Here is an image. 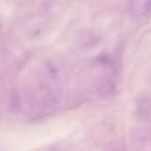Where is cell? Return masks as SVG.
<instances>
[{"mask_svg":"<svg viewBox=\"0 0 151 151\" xmlns=\"http://www.w3.org/2000/svg\"><path fill=\"white\" fill-rule=\"evenodd\" d=\"M128 9L137 19H148L151 17V0H129Z\"/></svg>","mask_w":151,"mask_h":151,"instance_id":"6da1fadb","label":"cell"},{"mask_svg":"<svg viewBox=\"0 0 151 151\" xmlns=\"http://www.w3.org/2000/svg\"><path fill=\"white\" fill-rule=\"evenodd\" d=\"M115 86L110 80H104L99 84L98 89L100 95L104 97H110L115 92Z\"/></svg>","mask_w":151,"mask_h":151,"instance_id":"7a4b0ae2","label":"cell"}]
</instances>
